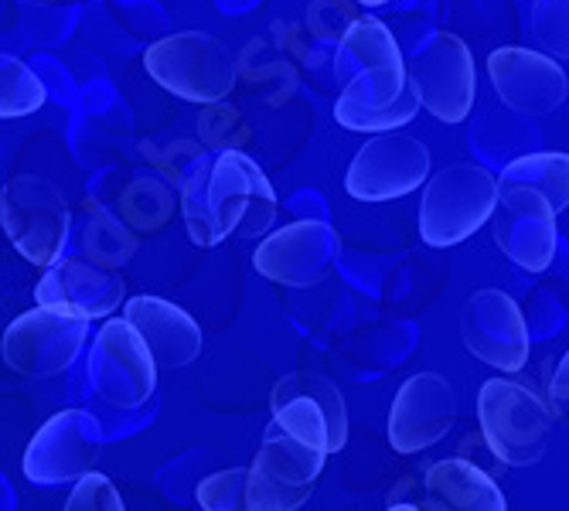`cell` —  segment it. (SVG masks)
Here are the masks:
<instances>
[{"mask_svg":"<svg viewBox=\"0 0 569 511\" xmlns=\"http://www.w3.org/2000/svg\"><path fill=\"white\" fill-rule=\"evenodd\" d=\"M566 375H569V358H559L556 375L549 382V413H552V420L566 417Z\"/></svg>","mask_w":569,"mask_h":511,"instance_id":"obj_32","label":"cell"},{"mask_svg":"<svg viewBox=\"0 0 569 511\" xmlns=\"http://www.w3.org/2000/svg\"><path fill=\"white\" fill-rule=\"evenodd\" d=\"M178 191L188 236L201 249H212L229 236H267L277 222L273 184L242 150L198 158L181 178Z\"/></svg>","mask_w":569,"mask_h":511,"instance_id":"obj_1","label":"cell"},{"mask_svg":"<svg viewBox=\"0 0 569 511\" xmlns=\"http://www.w3.org/2000/svg\"><path fill=\"white\" fill-rule=\"evenodd\" d=\"M386 511H420V508H417V504H406V501H402V504H392V508H386Z\"/></svg>","mask_w":569,"mask_h":511,"instance_id":"obj_34","label":"cell"},{"mask_svg":"<svg viewBox=\"0 0 569 511\" xmlns=\"http://www.w3.org/2000/svg\"><path fill=\"white\" fill-rule=\"evenodd\" d=\"M358 18V11L348 4V0H315L310 4V31L318 38H328V41H341V34L348 31V24Z\"/></svg>","mask_w":569,"mask_h":511,"instance_id":"obj_31","label":"cell"},{"mask_svg":"<svg viewBox=\"0 0 569 511\" xmlns=\"http://www.w3.org/2000/svg\"><path fill=\"white\" fill-rule=\"evenodd\" d=\"M328 453L287 437L270 423L263 447L246 468V504L249 511H297L315 491Z\"/></svg>","mask_w":569,"mask_h":511,"instance_id":"obj_7","label":"cell"},{"mask_svg":"<svg viewBox=\"0 0 569 511\" xmlns=\"http://www.w3.org/2000/svg\"><path fill=\"white\" fill-rule=\"evenodd\" d=\"M273 427L287 437L338 453L348 443V405L338 385L321 372H290L273 385Z\"/></svg>","mask_w":569,"mask_h":511,"instance_id":"obj_8","label":"cell"},{"mask_svg":"<svg viewBox=\"0 0 569 511\" xmlns=\"http://www.w3.org/2000/svg\"><path fill=\"white\" fill-rule=\"evenodd\" d=\"M460 341L478 362L498 372H522L529 365L532 338L526 318L508 293L478 290L460 314Z\"/></svg>","mask_w":569,"mask_h":511,"instance_id":"obj_15","label":"cell"},{"mask_svg":"<svg viewBox=\"0 0 569 511\" xmlns=\"http://www.w3.org/2000/svg\"><path fill=\"white\" fill-rule=\"evenodd\" d=\"M143 69L161 89L184 102L216 107L236 89V59L229 44L204 31H181L143 51Z\"/></svg>","mask_w":569,"mask_h":511,"instance_id":"obj_2","label":"cell"},{"mask_svg":"<svg viewBox=\"0 0 569 511\" xmlns=\"http://www.w3.org/2000/svg\"><path fill=\"white\" fill-rule=\"evenodd\" d=\"M0 226L28 263L51 267L66 252L72 212L48 178L18 174L0 191Z\"/></svg>","mask_w":569,"mask_h":511,"instance_id":"obj_5","label":"cell"},{"mask_svg":"<svg viewBox=\"0 0 569 511\" xmlns=\"http://www.w3.org/2000/svg\"><path fill=\"white\" fill-rule=\"evenodd\" d=\"M102 453V430L86 409H66L44 420L24 450V478L31 484H76L96 471Z\"/></svg>","mask_w":569,"mask_h":511,"instance_id":"obj_10","label":"cell"},{"mask_svg":"<svg viewBox=\"0 0 569 511\" xmlns=\"http://www.w3.org/2000/svg\"><path fill=\"white\" fill-rule=\"evenodd\" d=\"M495 188H522L549 201V209L559 216L569 204V158L566 153H526L511 161L501 178H495Z\"/></svg>","mask_w":569,"mask_h":511,"instance_id":"obj_23","label":"cell"},{"mask_svg":"<svg viewBox=\"0 0 569 511\" xmlns=\"http://www.w3.org/2000/svg\"><path fill=\"white\" fill-rule=\"evenodd\" d=\"M198 133L209 147H219V153L222 150H239V147L249 143V127H246L242 113L226 107V102H216V107H209L201 113Z\"/></svg>","mask_w":569,"mask_h":511,"instance_id":"obj_29","label":"cell"},{"mask_svg":"<svg viewBox=\"0 0 569 511\" xmlns=\"http://www.w3.org/2000/svg\"><path fill=\"white\" fill-rule=\"evenodd\" d=\"M38 307L72 321H102L127 300V280L120 270L99 267L86 255H59L44 267V277L34 287Z\"/></svg>","mask_w":569,"mask_h":511,"instance_id":"obj_12","label":"cell"},{"mask_svg":"<svg viewBox=\"0 0 569 511\" xmlns=\"http://www.w3.org/2000/svg\"><path fill=\"white\" fill-rule=\"evenodd\" d=\"M569 0H536L532 4V34L549 51V59H566L569 51Z\"/></svg>","mask_w":569,"mask_h":511,"instance_id":"obj_28","label":"cell"},{"mask_svg":"<svg viewBox=\"0 0 569 511\" xmlns=\"http://www.w3.org/2000/svg\"><path fill=\"white\" fill-rule=\"evenodd\" d=\"M24 4H34V8H59L66 0H24Z\"/></svg>","mask_w":569,"mask_h":511,"instance_id":"obj_33","label":"cell"},{"mask_svg":"<svg viewBox=\"0 0 569 511\" xmlns=\"http://www.w3.org/2000/svg\"><path fill=\"white\" fill-rule=\"evenodd\" d=\"M488 76H491L498 99L508 110L522 113V117H549L569 96V79H566L562 62L542 56V51H532V48L491 51Z\"/></svg>","mask_w":569,"mask_h":511,"instance_id":"obj_17","label":"cell"},{"mask_svg":"<svg viewBox=\"0 0 569 511\" xmlns=\"http://www.w3.org/2000/svg\"><path fill=\"white\" fill-rule=\"evenodd\" d=\"M478 420L488 450L508 468H532L552 437L549 405L515 379H488L478 392Z\"/></svg>","mask_w":569,"mask_h":511,"instance_id":"obj_3","label":"cell"},{"mask_svg":"<svg viewBox=\"0 0 569 511\" xmlns=\"http://www.w3.org/2000/svg\"><path fill=\"white\" fill-rule=\"evenodd\" d=\"M86 375L92 392L113 409H140L158 389V365L123 318L99 328Z\"/></svg>","mask_w":569,"mask_h":511,"instance_id":"obj_9","label":"cell"},{"mask_svg":"<svg viewBox=\"0 0 569 511\" xmlns=\"http://www.w3.org/2000/svg\"><path fill=\"white\" fill-rule=\"evenodd\" d=\"M62 511H127L117 484L107 474H86L82 481H76L69 501Z\"/></svg>","mask_w":569,"mask_h":511,"instance_id":"obj_30","label":"cell"},{"mask_svg":"<svg viewBox=\"0 0 569 511\" xmlns=\"http://www.w3.org/2000/svg\"><path fill=\"white\" fill-rule=\"evenodd\" d=\"M123 321L143 341L158 369H184L201 354V328L184 307L164 297H130L123 307Z\"/></svg>","mask_w":569,"mask_h":511,"instance_id":"obj_20","label":"cell"},{"mask_svg":"<svg viewBox=\"0 0 569 511\" xmlns=\"http://www.w3.org/2000/svg\"><path fill=\"white\" fill-rule=\"evenodd\" d=\"M174 216V191L158 178H137L120 198V222L130 232H158Z\"/></svg>","mask_w":569,"mask_h":511,"instance_id":"obj_24","label":"cell"},{"mask_svg":"<svg viewBox=\"0 0 569 511\" xmlns=\"http://www.w3.org/2000/svg\"><path fill=\"white\" fill-rule=\"evenodd\" d=\"M430 178V150L409 133H379L355 153L345 188L358 201H396Z\"/></svg>","mask_w":569,"mask_h":511,"instance_id":"obj_13","label":"cell"},{"mask_svg":"<svg viewBox=\"0 0 569 511\" xmlns=\"http://www.w3.org/2000/svg\"><path fill=\"white\" fill-rule=\"evenodd\" d=\"M498 201L491 212V232L498 249L526 273H546L559 249L556 212L549 201L522 188H495Z\"/></svg>","mask_w":569,"mask_h":511,"instance_id":"obj_16","label":"cell"},{"mask_svg":"<svg viewBox=\"0 0 569 511\" xmlns=\"http://www.w3.org/2000/svg\"><path fill=\"white\" fill-rule=\"evenodd\" d=\"M457 420V392L437 372L402 382L389 409V443L396 453H420L443 440Z\"/></svg>","mask_w":569,"mask_h":511,"instance_id":"obj_18","label":"cell"},{"mask_svg":"<svg viewBox=\"0 0 569 511\" xmlns=\"http://www.w3.org/2000/svg\"><path fill=\"white\" fill-rule=\"evenodd\" d=\"M495 174L481 164H450L430 178L420 204V236L433 249L457 246L488 226L495 212Z\"/></svg>","mask_w":569,"mask_h":511,"instance_id":"obj_6","label":"cell"},{"mask_svg":"<svg viewBox=\"0 0 569 511\" xmlns=\"http://www.w3.org/2000/svg\"><path fill=\"white\" fill-rule=\"evenodd\" d=\"M86 338V321H72L44 311V307H34V311H24L8 324L4 338H0V354H4L11 372L24 379H51L69 372Z\"/></svg>","mask_w":569,"mask_h":511,"instance_id":"obj_11","label":"cell"},{"mask_svg":"<svg viewBox=\"0 0 569 511\" xmlns=\"http://www.w3.org/2000/svg\"><path fill=\"white\" fill-rule=\"evenodd\" d=\"M423 501L430 511H508L495 478L471 460H437L423 478Z\"/></svg>","mask_w":569,"mask_h":511,"instance_id":"obj_21","label":"cell"},{"mask_svg":"<svg viewBox=\"0 0 569 511\" xmlns=\"http://www.w3.org/2000/svg\"><path fill=\"white\" fill-rule=\"evenodd\" d=\"M417 113H420V99L406 79V69L358 76L341 89L335 102V120L355 133H396Z\"/></svg>","mask_w":569,"mask_h":511,"instance_id":"obj_19","label":"cell"},{"mask_svg":"<svg viewBox=\"0 0 569 511\" xmlns=\"http://www.w3.org/2000/svg\"><path fill=\"white\" fill-rule=\"evenodd\" d=\"M338 232L321 219H300L256 246L252 267L280 287H318L338 263Z\"/></svg>","mask_w":569,"mask_h":511,"instance_id":"obj_14","label":"cell"},{"mask_svg":"<svg viewBox=\"0 0 569 511\" xmlns=\"http://www.w3.org/2000/svg\"><path fill=\"white\" fill-rule=\"evenodd\" d=\"M379 72H402V51L382 21L358 14L338 41L335 76L341 86H348L358 76H379Z\"/></svg>","mask_w":569,"mask_h":511,"instance_id":"obj_22","label":"cell"},{"mask_svg":"<svg viewBox=\"0 0 569 511\" xmlns=\"http://www.w3.org/2000/svg\"><path fill=\"white\" fill-rule=\"evenodd\" d=\"M201 511H249L246 504V468L216 471L194 488Z\"/></svg>","mask_w":569,"mask_h":511,"instance_id":"obj_27","label":"cell"},{"mask_svg":"<svg viewBox=\"0 0 569 511\" xmlns=\"http://www.w3.org/2000/svg\"><path fill=\"white\" fill-rule=\"evenodd\" d=\"M137 252V236L113 216L107 212H92L89 209V222H86V232H82V255L99 267H110V270H120L130 255Z\"/></svg>","mask_w":569,"mask_h":511,"instance_id":"obj_25","label":"cell"},{"mask_svg":"<svg viewBox=\"0 0 569 511\" xmlns=\"http://www.w3.org/2000/svg\"><path fill=\"white\" fill-rule=\"evenodd\" d=\"M358 4H366V8H379V4H389V0H358Z\"/></svg>","mask_w":569,"mask_h":511,"instance_id":"obj_35","label":"cell"},{"mask_svg":"<svg viewBox=\"0 0 569 511\" xmlns=\"http://www.w3.org/2000/svg\"><path fill=\"white\" fill-rule=\"evenodd\" d=\"M406 79L420 107L440 123H463L478 99V72L471 48L453 31H433L409 59H402Z\"/></svg>","mask_w":569,"mask_h":511,"instance_id":"obj_4","label":"cell"},{"mask_svg":"<svg viewBox=\"0 0 569 511\" xmlns=\"http://www.w3.org/2000/svg\"><path fill=\"white\" fill-rule=\"evenodd\" d=\"M44 107V86L21 59H0V120H21Z\"/></svg>","mask_w":569,"mask_h":511,"instance_id":"obj_26","label":"cell"}]
</instances>
